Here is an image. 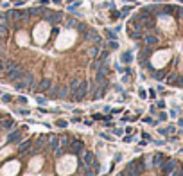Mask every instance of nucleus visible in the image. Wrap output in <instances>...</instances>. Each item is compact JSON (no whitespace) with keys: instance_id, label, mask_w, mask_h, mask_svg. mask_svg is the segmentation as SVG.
Returning <instances> with one entry per match:
<instances>
[{"instance_id":"5","label":"nucleus","mask_w":183,"mask_h":176,"mask_svg":"<svg viewBox=\"0 0 183 176\" xmlns=\"http://www.w3.org/2000/svg\"><path fill=\"white\" fill-rule=\"evenodd\" d=\"M52 86H54V85H52V81H50L49 77H43V79H40V83H38L36 90L40 92V94H47V92H49Z\"/></svg>"},{"instance_id":"27","label":"nucleus","mask_w":183,"mask_h":176,"mask_svg":"<svg viewBox=\"0 0 183 176\" xmlns=\"http://www.w3.org/2000/svg\"><path fill=\"white\" fill-rule=\"evenodd\" d=\"M79 176H84V174H79Z\"/></svg>"},{"instance_id":"25","label":"nucleus","mask_w":183,"mask_h":176,"mask_svg":"<svg viewBox=\"0 0 183 176\" xmlns=\"http://www.w3.org/2000/svg\"><path fill=\"white\" fill-rule=\"evenodd\" d=\"M52 2H54V4H61V2H63V0H52Z\"/></svg>"},{"instance_id":"19","label":"nucleus","mask_w":183,"mask_h":176,"mask_svg":"<svg viewBox=\"0 0 183 176\" xmlns=\"http://www.w3.org/2000/svg\"><path fill=\"white\" fill-rule=\"evenodd\" d=\"M170 176H183V169H178V167H176V171L172 173Z\"/></svg>"},{"instance_id":"23","label":"nucleus","mask_w":183,"mask_h":176,"mask_svg":"<svg viewBox=\"0 0 183 176\" xmlns=\"http://www.w3.org/2000/svg\"><path fill=\"white\" fill-rule=\"evenodd\" d=\"M158 119H160V120H165V119H167V115H165V113H160Z\"/></svg>"},{"instance_id":"20","label":"nucleus","mask_w":183,"mask_h":176,"mask_svg":"<svg viewBox=\"0 0 183 176\" xmlns=\"http://www.w3.org/2000/svg\"><path fill=\"white\" fill-rule=\"evenodd\" d=\"M142 140L144 142H149L151 140V135H149V133H142Z\"/></svg>"},{"instance_id":"4","label":"nucleus","mask_w":183,"mask_h":176,"mask_svg":"<svg viewBox=\"0 0 183 176\" xmlns=\"http://www.w3.org/2000/svg\"><path fill=\"white\" fill-rule=\"evenodd\" d=\"M176 167H178V162L176 160H172V158H169V160H165L164 163H161V174L164 176H170L172 173L176 171Z\"/></svg>"},{"instance_id":"26","label":"nucleus","mask_w":183,"mask_h":176,"mask_svg":"<svg viewBox=\"0 0 183 176\" xmlns=\"http://www.w3.org/2000/svg\"><path fill=\"white\" fill-rule=\"evenodd\" d=\"M0 122H4V119H2V115H0Z\"/></svg>"},{"instance_id":"12","label":"nucleus","mask_w":183,"mask_h":176,"mask_svg":"<svg viewBox=\"0 0 183 176\" xmlns=\"http://www.w3.org/2000/svg\"><path fill=\"white\" fill-rule=\"evenodd\" d=\"M31 146H32V140H25V142H22L20 146H18V154L27 153V151L31 149Z\"/></svg>"},{"instance_id":"15","label":"nucleus","mask_w":183,"mask_h":176,"mask_svg":"<svg viewBox=\"0 0 183 176\" xmlns=\"http://www.w3.org/2000/svg\"><path fill=\"white\" fill-rule=\"evenodd\" d=\"M67 124H68V122H67V120H63V119L56 120V126H58V128H67Z\"/></svg>"},{"instance_id":"9","label":"nucleus","mask_w":183,"mask_h":176,"mask_svg":"<svg viewBox=\"0 0 183 176\" xmlns=\"http://www.w3.org/2000/svg\"><path fill=\"white\" fill-rule=\"evenodd\" d=\"M81 79H77V77H74L70 83H68V90H70V94H74V92H77L79 90V86H81Z\"/></svg>"},{"instance_id":"13","label":"nucleus","mask_w":183,"mask_h":176,"mask_svg":"<svg viewBox=\"0 0 183 176\" xmlns=\"http://www.w3.org/2000/svg\"><path fill=\"white\" fill-rule=\"evenodd\" d=\"M122 63H131V61H133V54L131 52H129V50H126V52L122 54Z\"/></svg>"},{"instance_id":"8","label":"nucleus","mask_w":183,"mask_h":176,"mask_svg":"<svg viewBox=\"0 0 183 176\" xmlns=\"http://www.w3.org/2000/svg\"><path fill=\"white\" fill-rule=\"evenodd\" d=\"M165 162V154L164 153H154V157H153V167H161V163Z\"/></svg>"},{"instance_id":"17","label":"nucleus","mask_w":183,"mask_h":176,"mask_svg":"<svg viewBox=\"0 0 183 176\" xmlns=\"http://www.w3.org/2000/svg\"><path fill=\"white\" fill-rule=\"evenodd\" d=\"M2 101H4V102H11V101H13V97H11L9 94H4V95H2Z\"/></svg>"},{"instance_id":"10","label":"nucleus","mask_w":183,"mask_h":176,"mask_svg":"<svg viewBox=\"0 0 183 176\" xmlns=\"http://www.w3.org/2000/svg\"><path fill=\"white\" fill-rule=\"evenodd\" d=\"M22 138H24V133H22L20 129L9 135V142H15V144H20V142H22Z\"/></svg>"},{"instance_id":"3","label":"nucleus","mask_w":183,"mask_h":176,"mask_svg":"<svg viewBox=\"0 0 183 176\" xmlns=\"http://www.w3.org/2000/svg\"><path fill=\"white\" fill-rule=\"evenodd\" d=\"M88 92H90V85H88L86 81H83L81 86H79V90L74 92V94H70V95H72V101H83V99H86Z\"/></svg>"},{"instance_id":"18","label":"nucleus","mask_w":183,"mask_h":176,"mask_svg":"<svg viewBox=\"0 0 183 176\" xmlns=\"http://www.w3.org/2000/svg\"><path fill=\"white\" fill-rule=\"evenodd\" d=\"M138 95H140V99H145V97H147V92L140 88V90H138Z\"/></svg>"},{"instance_id":"7","label":"nucleus","mask_w":183,"mask_h":176,"mask_svg":"<svg viewBox=\"0 0 183 176\" xmlns=\"http://www.w3.org/2000/svg\"><path fill=\"white\" fill-rule=\"evenodd\" d=\"M95 157H93V153H86L83 154V163H84V167H93V163H95Z\"/></svg>"},{"instance_id":"14","label":"nucleus","mask_w":183,"mask_h":176,"mask_svg":"<svg viewBox=\"0 0 183 176\" xmlns=\"http://www.w3.org/2000/svg\"><path fill=\"white\" fill-rule=\"evenodd\" d=\"M13 126H15V120H13V119H6V120H4V128H6V129H11Z\"/></svg>"},{"instance_id":"11","label":"nucleus","mask_w":183,"mask_h":176,"mask_svg":"<svg viewBox=\"0 0 183 176\" xmlns=\"http://www.w3.org/2000/svg\"><path fill=\"white\" fill-rule=\"evenodd\" d=\"M59 146H61L59 137H54V135H52V137H50V140H49V149H50V151H56Z\"/></svg>"},{"instance_id":"1","label":"nucleus","mask_w":183,"mask_h":176,"mask_svg":"<svg viewBox=\"0 0 183 176\" xmlns=\"http://www.w3.org/2000/svg\"><path fill=\"white\" fill-rule=\"evenodd\" d=\"M126 171L131 173V174H135V176H140V174L145 171V162H144V158H135V160H131V162L127 163Z\"/></svg>"},{"instance_id":"21","label":"nucleus","mask_w":183,"mask_h":176,"mask_svg":"<svg viewBox=\"0 0 183 176\" xmlns=\"http://www.w3.org/2000/svg\"><path fill=\"white\" fill-rule=\"evenodd\" d=\"M38 102L40 104H47V99L45 97H38Z\"/></svg>"},{"instance_id":"2","label":"nucleus","mask_w":183,"mask_h":176,"mask_svg":"<svg viewBox=\"0 0 183 176\" xmlns=\"http://www.w3.org/2000/svg\"><path fill=\"white\" fill-rule=\"evenodd\" d=\"M70 95V90L67 86H52L49 90V99H67Z\"/></svg>"},{"instance_id":"24","label":"nucleus","mask_w":183,"mask_h":176,"mask_svg":"<svg viewBox=\"0 0 183 176\" xmlns=\"http://www.w3.org/2000/svg\"><path fill=\"white\" fill-rule=\"evenodd\" d=\"M174 129H176L174 126H169V128H167V131H169V133H174Z\"/></svg>"},{"instance_id":"22","label":"nucleus","mask_w":183,"mask_h":176,"mask_svg":"<svg viewBox=\"0 0 183 176\" xmlns=\"http://www.w3.org/2000/svg\"><path fill=\"white\" fill-rule=\"evenodd\" d=\"M124 142H133V137H131V135H127V137H124Z\"/></svg>"},{"instance_id":"6","label":"nucleus","mask_w":183,"mask_h":176,"mask_svg":"<svg viewBox=\"0 0 183 176\" xmlns=\"http://www.w3.org/2000/svg\"><path fill=\"white\" fill-rule=\"evenodd\" d=\"M84 151V144L81 142V140H72V144H70V153L72 154H81Z\"/></svg>"},{"instance_id":"16","label":"nucleus","mask_w":183,"mask_h":176,"mask_svg":"<svg viewBox=\"0 0 183 176\" xmlns=\"http://www.w3.org/2000/svg\"><path fill=\"white\" fill-rule=\"evenodd\" d=\"M106 36H108V38H110V40H117V34H115V33H111V31H110V29H108V31H106Z\"/></svg>"}]
</instances>
